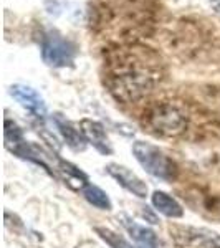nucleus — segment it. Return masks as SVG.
<instances>
[{"mask_svg": "<svg viewBox=\"0 0 220 248\" xmlns=\"http://www.w3.org/2000/svg\"><path fill=\"white\" fill-rule=\"evenodd\" d=\"M161 78V58L151 48L138 45L118 48L108 62V88L125 105L147 96Z\"/></svg>", "mask_w": 220, "mask_h": 248, "instance_id": "obj_1", "label": "nucleus"}, {"mask_svg": "<svg viewBox=\"0 0 220 248\" xmlns=\"http://www.w3.org/2000/svg\"><path fill=\"white\" fill-rule=\"evenodd\" d=\"M144 124L151 133L162 138H174L186 131L187 116L171 103L156 105L144 114Z\"/></svg>", "mask_w": 220, "mask_h": 248, "instance_id": "obj_2", "label": "nucleus"}, {"mask_svg": "<svg viewBox=\"0 0 220 248\" xmlns=\"http://www.w3.org/2000/svg\"><path fill=\"white\" fill-rule=\"evenodd\" d=\"M133 153L136 161L141 164L142 169L153 177L166 182H171L177 177V164L166 153H162L159 147L149 142L138 141L133 146Z\"/></svg>", "mask_w": 220, "mask_h": 248, "instance_id": "obj_3", "label": "nucleus"}, {"mask_svg": "<svg viewBox=\"0 0 220 248\" xmlns=\"http://www.w3.org/2000/svg\"><path fill=\"white\" fill-rule=\"evenodd\" d=\"M75 53L77 50L73 43L57 31H50L42 42V58L50 66L62 68L71 65L75 60Z\"/></svg>", "mask_w": 220, "mask_h": 248, "instance_id": "obj_4", "label": "nucleus"}, {"mask_svg": "<svg viewBox=\"0 0 220 248\" xmlns=\"http://www.w3.org/2000/svg\"><path fill=\"white\" fill-rule=\"evenodd\" d=\"M5 147L12 154L18 155V157L29 159V161H33V162L42 164V166L47 167V164L40 157H37L38 155L37 151L25 141L20 127L15 123H12L10 119H5Z\"/></svg>", "mask_w": 220, "mask_h": 248, "instance_id": "obj_5", "label": "nucleus"}, {"mask_svg": "<svg viewBox=\"0 0 220 248\" xmlns=\"http://www.w3.org/2000/svg\"><path fill=\"white\" fill-rule=\"evenodd\" d=\"M106 172L119 184V186L125 187L127 192H131L136 197H139V199L147 197V192H149L147 184L144 182L141 177H138L131 169H127L126 166H121V164H108Z\"/></svg>", "mask_w": 220, "mask_h": 248, "instance_id": "obj_6", "label": "nucleus"}, {"mask_svg": "<svg viewBox=\"0 0 220 248\" xmlns=\"http://www.w3.org/2000/svg\"><path fill=\"white\" fill-rule=\"evenodd\" d=\"M10 94L14 96L25 109H29L30 113H33L37 116L47 114L45 101H43V98L33 90V88L25 86V85H14L10 88Z\"/></svg>", "mask_w": 220, "mask_h": 248, "instance_id": "obj_7", "label": "nucleus"}, {"mask_svg": "<svg viewBox=\"0 0 220 248\" xmlns=\"http://www.w3.org/2000/svg\"><path fill=\"white\" fill-rule=\"evenodd\" d=\"M81 131L85 134L86 141L93 144V147L103 155H110L113 153V147L110 144V139L106 136V129L103 127L101 123L91 121V119H83L81 121Z\"/></svg>", "mask_w": 220, "mask_h": 248, "instance_id": "obj_8", "label": "nucleus"}, {"mask_svg": "<svg viewBox=\"0 0 220 248\" xmlns=\"http://www.w3.org/2000/svg\"><path fill=\"white\" fill-rule=\"evenodd\" d=\"M119 220H121V225L125 227L139 248H159V240L151 229L133 222L127 215H121Z\"/></svg>", "mask_w": 220, "mask_h": 248, "instance_id": "obj_9", "label": "nucleus"}, {"mask_svg": "<svg viewBox=\"0 0 220 248\" xmlns=\"http://www.w3.org/2000/svg\"><path fill=\"white\" fill-rule=\"evenodd\" d=\"M151 202H153L154 209L157 210L159 214L166 215V217H169V218H181L184 215V209H182L181 203L162 190L153 192V195H151Z\"/></svg>", "mask_w": 220, "mask_h": 248, "instance_id": "obj_10", "label": "nucleus"}, {"mask_svg": "<svg viewBox=\"0 0 220 248\" xmlns=\"http://www.w3.org/2000/svg\"><path fill=\"white\" fill-rule=\"evenodd\" d=\"M57 127L60 131V134L63 136V139L66 141L68 146L73 151H83L86 147V138L83 134L81 129H78L75 124H71L70 121H65L62 118H57Z\"/></svg>", "mask_w": 220, "mask_h": 248, "instance_id": "obj_11", "label": "nucleus"}, {"mask_svg": "<svg viewBox=\"0 0 220 248\" xmlns=\"http://www.w3.org/2000/svg\"><path fill=\"white\" fill-rule=\"evenodd\" d=\"M58 172L63 175V179L66 181L68 186L75 190H83L88 186V177L85 172H81L77 166H73L71 162L58 159Z\"/></svg>", "mask_w": 220, "mask_h": 248, "instance_id": "obj_12", "label": "nucleus"}, {"mask_svg": "<svg viewBox=\"0 0 220 248\" xmlns=\"http://www.w3.org/2000/svg\"><path fill=\"white\" fill-rule=\"evenodd\" d=\"M81 192H83V197L86 199V202L91 203V205L96 207V209H99V210H111L113 209L111 199L108 197L106 192L103 189H99V187L88 184Z\"/></svg>", "mask_w": 220, "mask_h": 248, "instance_id": "obj_13", "label": "nucleus"}, {"mask_svg": "<svg viewBox=\"0 0 220 248\" xmlns=\"http://www.w3.org/2000/svg\"><path fill=\"white\" fill-rule=\"evenodd\" d=\"M94 232L99 235V238L105 240L111 248H134L129 242H126L121 235L114 233V232L110 229H105V227H94Z\"/></svg>", "mask_w": 220, "mask_h": 248, "instance_id": "obj_14", "label": "nucleus"}, {"mask_svg": "<svg viewBox=\"0 0 220 248\" xmlns=\"http://www.w3.org/2000/svg\"><path fill=\"white\" fill-rule=\"evenodd\" d=\"M210 7H212V10H214L215 14L220 15V0H210Z\"/></svg>", "mask_w": 220, "mask_h": 248, "instance_id": "obj_15", "label": "nucleus"}, {"mask_svg": "<svg viewBox=\"0 0 220 248\" xmlns=\"http://www.w3.org/2000/svg\"><path fill=\"white\" fill-rule=\"evenodd\" d=\"M214 248H220V247H214Z\"/></svg>", "mask_w": 220, "mask_h": 248, "instance_id": "obj_16", "label": "nucleus"}]
</instances>
